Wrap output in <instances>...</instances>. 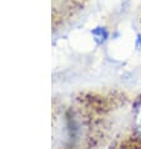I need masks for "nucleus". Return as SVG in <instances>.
<instances>
[{"label":"nucleus","instance_id":"nucleus-1","mask_svg":"<svg viewBox=\"0 0 141 149\" xmlns=\"http://www.w3.org/2000/svg\"><path fill=\"white\" fill-rule=\"evenodd\" d=\"M135 122H136V127H138V130L141 135V102H140V105L138 110H136V118H135Z\"/></svg>","mask_w":141,"mask_h":149}]
</instances>
